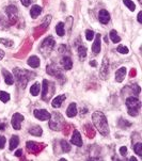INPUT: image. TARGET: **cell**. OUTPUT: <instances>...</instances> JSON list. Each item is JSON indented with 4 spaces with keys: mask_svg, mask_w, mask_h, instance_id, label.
<instances>
[{
    "mask_svg": "<svg viewBox=\"0 0 142 161\" xmlns=\"http://www.w3.org/2000/svg\"><path fill=\"white\" fill-rule=\"evenodd\" d=\"M76 114H77V105L75 103L69 104L68 108L66 110V115L68 117H74L76 116Z\"/></svg>",
    "mask_w": 142,
    "mask_h": 161,
    "instance_id": "ac0fdd59",
    "label": "cell"
},
{
    "mask_svg": "<svg viewBox=\"0 0 142 161\" xmlns=\"http://www.w3.org/2000/svg\"><path fill=\"white\" fill-rule=\"evenodd\" d=\"M29 133L32 136H36V137H41L43 133V130L40 126H33V127L29 128Z\"/></svg>",
    "mask_w": 142,
    "mask_h": 161,
    "instance_id": "44dd1931",
    "label": "cell"
},
{
    "mask_svg": "<svg viewBox=\"0 0 142 161\" xmlns=\"http://www.w3.org/2000/svg\"><path fill=\"white\" fill-rule=\"evenodd\" d=\"M20 2L24 7H29L30 5V0H20Z\"/></svg>",
    "mask_w": 142,
    "mask_h": 161,
    "instance_id": "f35d334b",
    "label": "cell"
},
{
    "mask_svg": "<svg viewBox=\"0 0 142 161\" xmlns=\"http://www.w3.org/2000/svg\"><path fill=\"white\" fill-rule=\"evenodd\" d=\"M123 2H124V4L126 5L130 11L136 10V4L134 3V1H132V0H123Z\"/></svg>",
    "mask_w": 142,
    "mask_h": 161,
    "instance_id": "4dcf8cb0",
    "label": "cell"
},
{
    "mask_svg": "<svg viewBox=\"0 0 142 161\" xmlns=\"http://www.w3.org/2000/svg\"><path fill=\"white\" fill-rule=\"evenodd\" d=\"M126 107L128 109V114L130 116H137L139 114V111H140L141 108V103L140 100L137 97H134V96H130L126 99Z\"/></svg>",
    "mask_w": 142,
    "mask_h": 161,
    "instance_id": "3957f363",
    "label": "cell"
},
{
    "mask_svg": "<svg viewBox=\"0 0 142 161\" xmlns=\"http://www.w3.org/2000/svg\"><path fill=\"white\" fill-rule=\"evenodd\" d=\"M92 121H93V124H94L95 128L100 131L101 135L108 136L109 126H108V122H107L105 114H104L103 112H100V111L94 112V113L92 114Z\"/></svg>",
    "mask_w": 142,
    "mask_h": 161,
    "instance_id": "6da1fadb",
    "label": "cell"
},
{
    "mask_svg": "<svg viewBox=\"0 0 142 161\" xmlns=\"http://www.w3.org/2000/svg\"><path fill=\"white\" fill-rule=\"evenodd\" d=\"M71 142H72V144H74V145H76L78 147L82 146V139H81V136H80V132L78 130L74 131L73 136H72V139H71Z\"/></svg>",
    "mask_w": 142,
    "mask_h": 161,
    "instance_id": "7c38bea8",
    "label": "cell"
},
{
    "mask_svg": "<svg viewBox=\"0 0 142 161\" xmlns=\"http://www.w3.org/2000/svg\"><path fill=\"white\" fill-rule=\"evenodd\" d=\"M56 32L59 36H63L65 33V29H64V24L63 23H59L57 27H56Z\"/></svg>",
    "mask_w": 142,
    "mask_h": 161,
    "instance_id": "484cf974",
    "label": "cell"
},
{
    "mask_svg": "<svg viewBox=\"0 0 142 161\" xmlns=\"http://www.w3.org/2000/svg\"><path fill=\"white\" fill-rule=\"evenodd\" d=\"M94 31L93 30H87L85 31V39L88 40V41H92L93 39H94Z\"/></svg>",
    "mask_w": 142,
    "mask_h": 161,
    "instance_id": "d6a6232c",
    "label": "cell"
},
{
    "mask_svg": "<svg viewBox=\"0 0 142 161\" xmlns=\"http://www.w3.org/2000/svg\"><path fill=\"white\" fill-rule=\"evenodd\" d=\"M0 100L2 103H8L10 100V94L4 91H0Z\"/></svg>",
    "mask_w": 142,
    "mask_h": 161,
    "instance_id": "83f0119b",
    "label": "cell"
},
{
    "mask_svg": "<svg viewBox=\"0 0 142 161\" xmlns=\"http://www.w3.org/2000/svg\"><path fill=\"white\" fill-rule=\"evenodd\" d=\"M137 18H138V21H139V23L141 24V23H142V12H139V13H138V17H137Z\"/></svg>",
    "mask_w": 142,
    "mask_h": 161,
    "instance_id": "60d3db41",
    "label": "cell"
},
{
    "mask_svg": "<svg viewBox=\"0 0 142 161\" xmlns=\"http://www.w3.org/2000/svg\"><path fill=\"white\" fill-rule=\"evenodd\" d=\"M24 120H25V119H24V116L20 113H14V114H13L12 121H11V124H12L13 128H14L15 130H19L20 127H21V123H23Z\"/></svg>",
    "mask_w": 142,
    "mask_h": 161,
    "instance_id": "ba28073f",
    "label": "cell"
},
{
    "mask_svg": "<svg viewBox=\"0 0 142 161\" xmlns=\"http://www.w3.org/2000/svg\"><path fill=\"white\" fill-rule=\"evenodd\" d=\"M5 142H7V139L3 136H0V149H2L5 145Z\"/></svg>",
    "mask_w": 142,
    "mask_h": 161,
    "instance_id": "d590c367",
    "label": "cell"
},
{
    "mask_svg": "<svg viewBox=\"0 0 142 161\" xmlns=\"http://www.w3.org/2000/svg\"><path fill=\"white\" fill-rule=\"evenodd\" d=\"M94 37H95V41H94V44H93V46H92V51L94 55H97V53H100L101 48V35L98 33V34H95Z\"/></svg>",
    "mask_w": 142,
    "mask_h": 161,
    "instance_id": "4fadbf2b",
    "label": "cell"
},
{
    "mask_svg": "<svg viewBox=\"0 0 142 161\" xmlns=\"http://www.w3.org/2000/svg\"><path fill=\"white\" fill-rule=\"evenodd\" d=\"M3 58H4V51L2 49H0V60H2Z\"/></svg>",
    "mask_w": 142,
    "mask_h": 161,
    "instance_id": "b9f144b4",
    "label": "cell"
},
{
    "mask_svg": "<svg viewBox=\"0 0 142 161\" xmlns=\"http://www.w3.org/2000/svg\"><path fill=\"white\" fill-rule=\"evenodd\" d=\"M40 90H41V85H40L39 82H36L30 89V93L32 96H37L40 93Z\"/></svg>",
    "mask_w": 142,
    "mask_h": 161,
    "instance_id": "cb8c5ba5",
    "label": "cell"
},
{
    "mask_svg": "<svg viewBox=\"0 0 142 161\" xmlns=\"http://www.w3.org/2000/svg\"><path fill=\"white\" fill-rule=\"evenodd\" d=\"M64 124H65V121H64L63 116L58 112H53L52 114H50L49 119V127L52 130L59 131L63 128Z\"/></svg>",
    "mask_w": 142,
    "mask_h": 161,
    "instance_id": "277c9868",
    "label": "cell"
},
{
    "mask_svg": "<svg viewBox=\"0 0 142 161\" xmlns=\"http://www.w3.org/2000/svg\"><path fill=\"white\" fill-rule=\"evenodd\" d=\"M90 65H91V66H96V62H95L94 60L91 61V62H90Z\"/></svg>",
    "mask_w": 142,
    "mask_h": 161,
    "instance_id": "7bdbcfd3",
    "label": "cell"
},
{
    "mask_svg": "<svg viewBox=\"0 0 142 161\" xmlns=\"http://www.w3.org/2000/svg\"><path fill=\"white\" fill-rule=\"evenodd\" d=\"M34 116L40 121H49L50 119V113L45 109H36L33 112Z\"/></svg>",
    "mask_w": 142,
    "mask_h": 161,
    "instance_id": "9c48e42d",
    "label": "cell"
},
{
    "mask_svg": "<svg viewBox=\"0 0 142 161\" xmlns=\"http://www.w3.org/2000/svg\"><path fill=\"white\" fill-rule=\"evenodd\" d=\"M61 146H62V149H63V152H69L71 151V146H69V144L66 142L65 140H62L61 141Z\"/></svg>",
    "mask_w": 142,
    "mask_h": 161,
    "instance_id": "836d02e7",
    "label": "cell"
},
{
    "mask_svg": "<svg viewBox=\"0 0 142 161\" xmlns=\"http://www.w3.org/2000/svg\"><path fill=\"white\" fill-rule=\"evenodd\" d=\"M117 52L122 53V55H127V53L129 52V50H128L127 47L123 46V45H119V47H117Z\"/></svg>",
    "mask_w": 142,
    "mask_h": 161,
    "instance_id": "e575fe53",
    "label": "cell"
},
{
    "mask_svg": "<svg viewBox=\"0 0 142 161\" xmlns=\"http://www.w3.org/2000/svg\"><path fill=\"white\" fill-rule=\"evenodd\" d=\"M0 43H1L2 45H4L5 47H12L13 45H14V42L8 39H0Z\"/></svg>",
    "mask_w": 142,
    "mask_h": 161,
    "instance_id": "1f68e13d",
    "label": "cell"
},
{
    "mask_svg": "<svg viewBox=\"0 0 142 161\" xmlns=\"http://www.w3.org/2000/svg\"><path fill=\"white\" fill-rule=\"evenodd\" d=\"M132 90L134 94H139L140 93V87L138 84H135V85H132Z\"/></svg>",
    "mask_w": 142,
    "mask_h": 161,
    "instance_id": "8d00e7d4",
    "label": "cell"
},
{
    "mask_svg": "<svg viewBox=\"0 0 142 161\" xmlns=\"http://www.w3.org/2000/svg\"><path fill=\"white\" fill-rule=\"evenodd\" d=\"M10 23L8 20H5V18L0 16V29L1 30H5V29H9Z\"/></svg>",
    "mask_w": 142,
    "mask_h": 161,
    "instance_id": "f1b7e54d",
    "label": "cell"
},
{
    "mask_svg": "<svg viewBox=\"0 0 142 161\" xmlns=\"http://www.w3.org/2000/svg\"><path fill=\"white\" fill-rule=\"evenodd\" d=\"M53 47H55V41H53V39L52 36H48L43 41V43L41 44V47H40V50H41L42 55L46 58L50 55Z\"/></svg>",
    "mask_w": 142,
    "mask_h": 161,
    "instance_id": "5b68a950",
    "label": "cell"
},
{
    "mask_svg": "<svg viewBox=\"0 0 142 161\" xmlns=\"http://www.w3.org/2000/svg\"><path fill=\"white\" fill-rule=\"evenodd\" d=\"M61 63H62V66L65 71H69L73 67V61H72V59L69 57H63Z\"/></svg>",
    "mask_w": 142,
    "mask_h": 161,
    "instance_id": "2e32d148",
    "label": "cell"
},
{
    "mask_svg": "<svg viewBox=\"0 0 142 161\" xmlns=\"http://www.w3.org/2000/svg\"><path fill=\"white\" fill-rule=\"evenodd\" d=\"M40 59L36 57V56H32L28 59V65L31 66L32 68H36L40 66Z\"/></svg>",
    "mask_w": 142,
    "mask_h": 161,
    "instance_id": "ffe728a7",
    "label": "cell"
},
{
    "mask_svg": "<svg viewBox=\"0 0 142 161\" xmlns=\"http://www.w3.org/2000/svg\"><path fill=\"white\" fill-rule=\"evenodd\" d=\"M130 161H137V159H136V158L135 157H132V158H130V159H129Z\"/></svg>",
    "mask_w": 142,
    "mask_h": 161,
    "instance_id": "f6af8a7d",
    "label": "cell"
},
{
    "mask_svg": "<svg viewBox=\"0 0 142 161\" xmlns=\"http://www.w3.org/2000/svg\"><path fill=\"white\" fill-rule=\"evenodd\" d=\"M42 13V8L40 5H33L30 10V15L32 18H36Z\"/></svg>",
    "mask_w": 142,
    "mask_h": 161,
    "instance_id": "7402d4cb",
    "label": "cell"
},
{
    "mask_svg": "<svg viewBox=\"0 0 142 161\" xmlns=\"http://www.w3.org/2000/svg\"><path fill=\"white\" fill-rule=\"evenodd\" d=\"M109 36H110V40L114 43V44H117V43L121 42V37L117 35V33L116 30H111L110 33H109Z\"/></svg>",
    "mask_w": 142,
    "mask_h": 161,
    "instance_id": "d4e9b609",
    "label": "cell"
},
{
    "mask_svg": "<svg viewBox=\"0 0 142 161\" xmlns=\"http://www.w3.org/2000/svg\"><path fill=\"white\" fill-rule=\"evenodd\" d=\"M134 148V152L136 153V155H138V156H142V143L141 142H139V143H136L135 145L133 146Z\"/></svg>",
    "mask_w": 142,
    "mask_h": 161,
    "instance_id": "4316f807",
    "label": "cell"
},
{
    "mask_svg": "<svg viewBox=\"0 0 142 161\" xmlns=\"http://www.w3.org/2000/svg\"><path fill=\"white\" fill-rule=\"evenodd\" d=\"M5 13H7V16L9 18V23L10 25H13L17 21L18 18V11L17 8L14 7V5H9V7L5 8Z\"/></svg>",
    "mask_w": 142,
    "mask_h": 161,
    "instance_id": "8992f818",
    "label": "cell"
},
{
    "mask_svg": "<svg viewBox=\"0 0 142 161\" xmlns=\"http://www.w3.org/2000/svg\"><path fill=\"white\" fill-rule=\"evenodd\" d=\"M98 20H100V23L104 24V25L108 24L109 20H110V14L108 13V11L101 10L100 13H98Z\"/></svg>",
    "mask_w": 142,
    "mask_h": 161,
    "instance_id": "30bf717a",
    "label": "cell"
},
{
    "mask_svg": "<svg viewBox=\"0 0 142 161\" xmlns=\"http://www.w3.org/2000/svg\"><path fill=\"white\" fill-rule=\"evenodd\" d=\"M19 144V139H18L17 136H13L11 138V141H10V151H13L14 148L18 146Z\"/></svg>",
    "mask_w": 142,
    "mask_h": 161,
    "instance_id": "603a6c76",
    "label": "cell"
},
{
    "mask_svg": "<svg viewBox=\"0 0 142 161\" xmlns=\"http://www.w3.org/2000/svg\"><path fill=\"white\" fill-rule=\"evenodd\" d=\"M126 73H127L126 67H124V66H123V67H120L116 73V81L122 82L123 80H124L125 76H126Z\"/></svg>",
    "mask_w": 142,
    "mask_h": 161,
    "instance_id": "9a60e30c",
    "label": "cell"
},
{
    "mask_svg": "<svg viewBox=\"0 0 142 161\" xmlns=\"http://www.w3.org/2000/svg\"><path fill=\"white\" fill-rule=\"evenodd\" d=\"M2 74H3V77H4V81L7 84L9 85H12L14 83V77L13 75L10 73V72L5 71V69H2Z\"/></svg>",
    "mask_w": 142,
    "mask_h": 161,
    "instance_id": "d6986e66",
    "label": "cell"
},
{
    "mask_svg": "<svg viewBox=\"0 0 142 161\" xmlns=\"http://www.w3.org/2000/svg\"><path fill=\"white\" fill-rule=\"evenodd\" d=\"M47 74H49V75H52V76H61V72H60V69H59L57 66L56 65H47Z\"/></svg>",
    "mask_w": 142,
    "mask_h": 161,
    "instance_id": "e0dca14e",
    "label": "cell"
},
{
    "mask_svg": "<svg viewBox=\"0 0 142 161\" xmlns=\"http://www.w3.org/2000/svg\"><path fill=\"white\" fill-rule=\"evenodd\" d=\"M49 83L47 80H43V91H42V98L44 100H48L50 98V92H49Z\"/></svg>",
    "mask_w": 142,
    "mask_h": 161,
    "instance_id": "8fae6325",
    "label": "cell"
},
{
    "mask_svg": "<svg viewBox=\"0 0 142 161\" xmlns=\"http://www.w3.org/2000/svg\"><path fill=\"white\" fill-rule=\"evenodd\" d=\"M13 73H14V79L16 80L17 84L19 85L21 89H25L27 83L30 79H33V77H36V74L31 73L26 69H20V68H14L13 69Z\"/></svg>",
    "mask_w": 142,
    "mask_h": 161,
    "instance_id": "7a4b0ae2",
    "label": "cell"
},
{
    "mask_svg": "<svg viewBox=\"0 0 142 161\" xmlns=\"http://www.w3.org/2000/svg\"><path fill=\"white\" fill-rule=\"evenodd\" d=\"M21 155H23V149H18V151L15 153V156L16 157H20Z\"/></svg>",
    "mask_w": 142,
    "mask_h": 161,
    "instance_id": "ab89813d",
    "label": "cell"
},
{
    "mask_svg": "<svg viewBox=\"0 0 142 161\" xmlns=\"http://www.w3.org/2000/svg\"><path fill=\"white\" fill-rule=\"evenodd\" d=\"M109 76V60L107 57H104L100 68V78L101 80H106Z\"/></svg>",
    "mask_w": 142,
    "mask_h": 161,
    "instance_id": "52a82bcc",
    "label": "cell"
},
{
    "mask_svg": "<svg viewBox=\"0 0 142 161\" xmlns=\"http://www.w3.org/2000/svg\"><path fill=\"white\" fill-rule=\"evenodd\" d=\"M120 154H121L122 156H126V154H127V148H126V146H122L121 148H120Z\"/></svg>",
    "mask_w": 142,
    "mask_h": 161,
    "instance_id": "74e56055",
    "label": "cell"
},
{
    "mask_svg": "<svg viewBox=\"0 0 142 161\" xmlns=\"http://www.w3.org/2000/svg\"><path fill=\"white\" fill-rule=\"evenodd\" d=\"M78 55H79V58L81 59H85L87 57V48L85 46H79L78 47Z\"/></svg>",
    "mask_w": 142,
    "mask_h": 161,
    "instance_id": "f546056e",
    "label": "cell"
},
{
    "mask_svg": "<svg viewBox=\"0 0 142 161\" xmlns=\"http://www.w3.org/2000/svg\"><path fill=\"white\" fill-rule=\"evenodd\" d=\"M65 99H66V96L64 95V94H62V95H58L57 97H55L52 99V106L53 107V108H60Z\"/></svg>",
    "mask_w": 142,
    "mask_h": 161,
    "instance_id": "5bb4252c",
    "label": "cell"
},
{
    "mask_svg": "<svg viewBox=\"0 0 142 161\" xmlns=\"http://www.w3.org/2000/svg\"><path fill=\"white\" fill-rule=\"evenodd\" d=\"M4 128H5V124L0 125V130H4Z\"/></svg>",
    "mask_w": 142,
    "mask_h": 161,
    "instance_id": "ee69618b",
    "label": "cell"
}]
</instances>
